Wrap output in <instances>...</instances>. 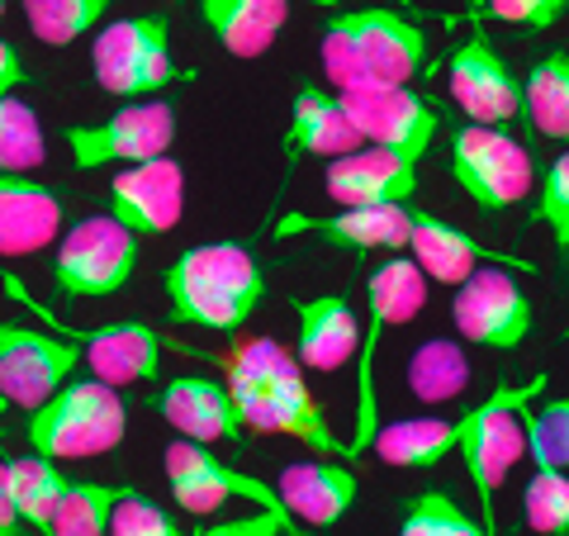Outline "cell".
Masks as SVG:
<instances>
[{
  "label": "cell",
  "mask_w": 569,
  "mask_h": 536,
  "mask_svg": "<svg viewBox=\"0 0 569 536\" xmlns=\"http://www.w3.org/2000/svg\"><path fill=\"white\" fill-rule=\"evenodd\" d=\"M323 186L342 209H361V205H413L418 200V162L389 152V148H370L361 142L356 152L332 157L323 167Z\"/></svg>",
  "instance_id": "16"
},
{
  "label": "cell",
  "mask_w": 569,
  "mask_h": 536,
  "mask_svg": "<svg viewBox=\"0 0 569 536\" xmlns=\"http://www.w3.org/2000/svg\"><path fill=\"white\" fill-rule=\"evenodd\" d=\"M342 96V110L356 123V133L370 148H389L408 157V162H422L432 152V142L441 133V110L427 96L408 91V86H389V91H337Z\"/></svg>",
  "instance_id": "12"
},
{
  "label": "cell",
  "mask_w": 569,
  "mask_h": 536,
  "mask_svg": "<svg viewBox=\"0 0 569 536\" xmlns=\"http://www.w3.org/2000/svg\"><path fill=\"white\" fill-rule=\"evenodd\" d=\"M276 494L295 523L337 527L351 513L356 494H361V479H356V470L347 460H299V466L280 470Z\"/></svg>",
  "instance_id": "21"
},
{
  "label": "cell",
  "mask_w": 569,
  "mask_h": 536,
  "mask_svg": "<svg viewBox=\"0 0 569 536\" xmlns=\"http://www.w3.org/2000/svg\"><path fill=\"white\" fill-rule=\"evenodd\" d=\"M67 224V195L58 186L0 171V257H33L58 242Z\"/></svg>",
  "instance_id": "20"
},
{
  "label": "cell",
  "mask_w": 569,
  "mask_h": 536,
  "mask_svg": "<svg viewBox=\"0 0 569 536\" xmlns=\"http://www.w3.org/2000/svg\"><path fill=\"white\" fill-rule=\"evenodd\" d=\"M370 446L395 470H432L447 456H456L460 423L456 418H395L376 427Z\"/></svg>",
  "instance_id": "26"
},
{
  "label": "cell",
  "mask_w": 569,
  "mask_h": 536,
  "mask_svg": "<svg viewBox=\"0 0 569 536\" xmlns=\"http://www.w3.org/2000/svg\"><path fill=\"white\" fill-rule=\"evenodd\" d=\"M223 385L238 404V418L247 433H271V437H295L309 451L342 456V437L328 427L323 404L313 399L305 380V366L295 351H284L276 337H247L223 356Z\"/></svg>",
  "instance_id": "1"
},
{
  "label": "cell",
  "mask_w": 569,
  "mask_h": 536,
  "mask_svg": "<svg viewBox=\"0 0 569 536\" xmlns=\"http://www.w3.org/2000/svg\"><path fill=\"white\" fill-rule=\"evenodd\" d=\"M20 6H24L33 39L48 48H71L77 39H86L91 29L104 24L114 0H20Z\"/></svg>",
  "instance_id": "31"
},
{
  "label": "cell",
  "mask_w": 569,
  "mask_h": 536,
  "mask_svg": "<svg viewBox=\"0 0 569 536\" xmlns=\"http://www.w3.org/2000/svg\"><path fill=\"white\" fill-rule=\"evenodd\" d=\"M200 20L213 29L223 52L252 62L276 48V33L290 24V0H200Z\"/></svg>",
  "instance_id": "24"
},
{
  "label": "cell",
  "mask_w": 569,
  "mask_h": 536,
  "mask_svg": "<svg viewBox=\"0 0 569 536\" xmlns=\"http://www.w3.org/2000/svg\"><path fill=\"white\" fill-rule=\"evenodd\" d=\"M162 466H167V479H190V485H204L223 498H247V504L257 508H284L276 485H266V479L247 475V470H233L228 460H219L209 451L204 441H171L162 451Z\"/></svg>",
  "instance_id": "25"
},
{
  "label": "cell",
  "mask_w": 569,
  "mask_h": 536,
  "mask_svg": "<svg viewBox=\"0 0 569 536\" xmlns=\"http://www.w3.org/2000/svg\"><path fill=\"white\" fill-rule=\"evenodd\" d=\"M129 494V485H96V479H71L58 513L43 536H110V513Z\"/></svg>",
  "instance_id": "30"
},
{
  "label": "cell",
  "mask_w": 569,
  "mask_h": 536,
  "mask_svg": "<svg viewBox=\"0 0 569 536\" xmlns=\"http://www.w3.org/2000/svg\"><path fill=\"white\" fill-rule=\"evenodd\" d=\"M522 517L537 536H569V470H531V479L522 485Z\"/></svg>",
  "instance_id": "33"
},
{
  "label": "cell",
  "mask_w": 569,
  "mask_h": 536,
  "mask_svg": "<svg viewBox=\"0 0 569 536\" xmlns=\"http://www.w3.org/2000/svg\"><path fill=\"white\" fill-rule=\"evenodd\" d=\"M48 142H43V123L39 110L24 105L20 96H0V171L29 176L33 167H43Z\"/></svg>",
  "instance_id": "32"
},
{
  "label": "cell",
  "mask_w": 569,
  "mask_h": 536,
  "mask_svg": "<svg viewBox=\"0 0 569 536\" xmlns=\"http://www.w3.org/2000/svg\"><path fill=\"white\" fill-rule=\"evenodd\" d=\"M6 489H10V504L20 513V523H29L33 532H48L52 513H58L62 494L71 479L58 470V460H43V456H20V460H6Z\"/></svg>",
  "instance_id": "29"
},
{
  "label": "cell",
  "mask_w": 569,
  "mask_h": 536,
  "mask_svg": "<svg viewBox=\"0 0 569 536\" xmlns=\"http://www.w3.org/2000/svg\"><path fill=\"white\" fill-rule=\"evenodd\" d=\"M190 536H299V532L284 508H257L247 517H233V523H219V527H200Z\"/></svg>",
  "instance_id": "39"
},
{
  "label": "cell",
  "mask_w": 569,
  "mask_h": 536,
  "mask_svg": "<svg viewBox=\"0 0 569 536\" xmlns=\"http://www.w3.org/2000/svg\"><path fill=\"white\" fill-rule=\"evenodd\" d=\"M522 427H527V456L537 466L569 470V395L531 399L522 414Z\"/></svg>",
  "instance_id": "34"
},
{
  "label": "cell",
  "mask_w": 569,
  "mask_h": 536,
  "mask_svg": "<svg viewBox=\"0 0 569 536\" xmlns=\"http://www.w3.org/2000/svg\"><path fill=\"white\" fill-rule=\"evenodd\" d=\"M24 81H33L29 62L20 58V48L0 39V96H14V86H24Z\"/></svg>",
  "instance_id": "40"
},
{
  "label": "cell",
  "mask_w": 569,
  "mask_h": 536,
  "mask_svg": "<svg viewBox=\"0 0 569 536\" xmlns=\"http://www.w3.org/2000/svg\"><path fill=\"white\" fill-rule=\"evenodd\" d=\"M152 408L162 414L167 427H176L186 441H242V418H238V404L228 395L223 380H209V375H176L157 389Z\"/></svg>",
  "instance_id": "19"
},
{
  "label": "cell",
  "mask_w": 569,
  "mask_h": 536,
  "mask_svg": "<svg viewBox=\"0 0 569 536\" xmlns=\"http://www.w3.org/2000/svg\"><path fill=\"white\" fill-rule=\"evenodd\" d=\"M67 337L81 343V366L96 375L100 385L123 389L162 375V332L148 324H100V328H62Z\"/></svg>",
  "instance_id": "17"
},
{
  "label": "cell",
  "mask_w": 569,
  "mask_h": 536,
  "mask_svg": "<svg viewBox=\"0 0 569 536\" xmlns=\"http://www.w3.org/2000/svg\"><path fill=\"white\" fill-rule=\"evenodd\" d=\"M162 290L171 324L238 332L261 309L266 271L242 242H200L162 271Z\"/></svg>",
  "instance_id": "2"
},
{
  "label": "cell",
  "mask_w": 569,
  "mask_h": 536,
  "mask_svg": "<svg viewBox=\"0 0 569 536\" xmlns=\"http://www.w3.org/2000/svg\"><path fill=\"white\" fill-rule=\"evenodd\" d=\"M295 361L305 370H342L361 347V328H356V309L347 295L295 299Z\"/></svg>",
  "instance_id": "22"
},
{
  "label": "cell",
  "mask_w": 569,
  "mask_h": 536,
  "mask_svg": "<svg viewBox=\"0 0 569 536\" xmlns=\"http://www.w3.org/2000/svg\"><path fill=\"white\" fill-rule=\"evenodd\" d=\"M399 536H485V527L456 504L451 494L441 489H422L408 498L403 508V523H399Z\"/></svg>",
  "instance_id": "35"
},
{
  "label": "cell",
  "mask_w": 569,
  "mask_h": 536,
  "mask_svg": "<svg viewBox=\"0 0 569 536\" xmlns=\"http://www.w3.org/2000/svg\"><path fill=\"white\" fill-rule=\"evenodd\" d=\"M531 195H537L531 219L550 224V238H556L560 257H569V152H560L556 162L541 171V190H531Z\"/></svg>",
  "instance_id": "36"
},
{
  "label": "cell",
  "mask_w": 569,
  "mask_h": 536,
  "mask_svg": "<svg viewBox=\"0 0 569 536\" xmlns=\"http://www.w3.org/2000/svg\"><path fill=\"white\" fill-rule=\"evenodd\" d=\"M413 205H361L337 214H284L276 238H318L337 252H403Z\"/></svg>",
  "instance_id": "15"
},
{
  "label": "cell",
  "mask_w": 569,
  "mask_h": 536,
  "mask_svg": "<svg viewBox=\"0 0 569 536\" xmlns=\"http://www.w3.org/2000/svg\"><path fill=\"white\" fill-rule=\"evenodd\" d=\"M176 536H190V532H176Z\"/></svg>",
  "instance_id": "44"
},
{
  "label": "cell",
  "mask_w": 569,
  "mask_h": 536,
  "mask_svg": "<svg viewBox=\"0 0 569 536\" xmlns=\"http://www.w3.org/2000/svg\"><path fill=\"white\" fill-rule=\"evenodd\" d=\"M323 71L337 91H389L422 77L427 33L399 10L366 6L332 14L323 29Z\"/></svg>",
  "instance_id": "3"
},
{
  "label": "cell",
  "mask_w": 569,
  "mask_h": 536,
  "mask_svg": "<svg viewBox=\"0 0 569 536\" xmlns=\"http://www.w3.org/2000/svg\"><path fill=\"white\" fill-rule=\"evenodd\" d=\"M20 532V513L10 504V489H6V470H0V536H14Z\"/></svg>",
  "instance_id": "41"
},
{
  "label": "cell",
  "mask_w": 569,
  "mask_h": 536,
  "mask_svg": "<svg viewBox=\"0 0 569 536\" xmlns=\"http://www.w3.org/2000/svg\"><path fill=\"white\" fill-rule=\"evenodd\" d=\"M361 148V133L342 110V96H328L323 86H299L295 91V110H290V133H284V152H290V167L299 157H318V162H332L342 152Z\"/></svg>",
  "instance_id": "23"
},
{
  "label": "cell",
  "mask_w": 569,
  "mask_h": 536,
  "mask_svg": "<svg viewBox=\"0 0 569 536\" xmlns=\"http://www.w3.org/2000/svg\"><path fill=\"white\" fill-rule=\"evenodd\" d=\"M447 86H451V100L460 105V115H470V123L503 129V123L522 119V81L512 77L503 52H498L479 29H475L470 43H460L451 52Z\"/></svg>",
  "instance_id": "13"
},
{
  "label": "cell",
  "mask_w": 569,
  "mask_h": 536,
  "mask_svg": "<svg viewBox=\"0 0 569 536\" xmlns=\"http://www.w3.org/2000/svg\"><path fill=\"white\" fill-rule=\"evenodd\" d=\"M522 115L531 129L550 142H569V52L556 48L527 71L522 81Z\"/></svg>",
  "instance_id": "27"
},
{
  "label": "cell",
  "mask_w": 569,
  "mask_h": 536,
  "mask_svg": "<svg viewBox=\"0 0 569 536\" xmlns=\"http://www.w3.org/2000/svg\"><path fill=\"white\" fill-rule=\"evenodd\" d=\"M569 10V0H489V14L503 24H518V29H550L560 24Z\"/></svg>",
  "instance_id": "38"
},
{
  "label": "cell",
  "mask_w": 569,
  "mask_h": 536,
  "mask_svg": "<svg viewBox=\"0 0 569 536\" xmlns=\"http://www.w3.org/2000/svg\"><path fill=\"white\" fill-rule=\"evenodd\" d=\"M0 14H6V0H0Z\"/></svg>",
  "instance_id": "43"
},
{
  "label": "cell",
  "mask_w": 569,
  "mask_h": 536,
  "mask_svg": "<svg viewBox=\"0 0 569 536\" xmlns=\"http://www.w3.org/2000/svg\"><path fill=\"white\" fill-rule=\"evenodd\" d=\"M451 318H456V332L475 347H489V351H518L531 324H537V309L518 280L498 266H479L475 276H466L456 285V299H451Z\"/></svg>",
  "instance_id": "11"
},
{
  "label": "cell",
  "mask_w": 569,
  "mask_h": 536,
  "mask_svg": "<svg viewBox=\"0 0 569 536\" xmlns=\"http://www.w3.org/2000/svg\"><path fill=\"white\" fill-rule=\"evenodd\" d=\"M470 385V361L466 347L451 343V337H422L408 356V389L422 404H451L466 395Z\"/></svg>",
  "instance_id": "28"
},
{
  "label": "cell",
  "mask_w": 569,
  "mask_h": 536,
  "mask_svg": "<svg viewBox=\"0 0 569 536\" xmlns=\"http://www.w3.org/2000/svg\"><path fill=\"white\" fill-rule=\"evenodd\" d=\"M81 366V343L43 328L24 324H0V404L10 408H39L77 375Z\"/></svg>",
  "instance_id": "10"
},
{
  "label": "cell",
  "mask_w": 569,
  "mask_h": 536,
  "mask_svg": "<svg viewBox=\"0 0 569 536\" xmlns=\"http://www.w3.org/2000/svg\"><path fill=\"white\" fill-rule=\"evenodd\" d=\"M91 67L100 91L119 100H148L167 91L171 81H186V71L171 58V24L167 14H129L96 29Z\"/></svg>",
  "instance_id": "6"
},
{
  "label": "cell",
  "mask_w": 569,
  "mask_h": 536,
  "mask_svg": "<svg viewBox=\"0 0 569 536\" xmlns=\"http://www.w3.org/2000/svg\"><path fill=\"white\" fill-rule=\"evenodd\" d=\"M110 214L129 228L133 238L171 234L186 214V171H181V162L167 152V157H152V162L123 167L110 181Z\"/></svg>",
  "instance_id": "14"
},
{
  "label": "cell",
  "mask_w": 569,
  "mask_h": 536,
  "mask_svg": "<svg viewBox=\"0 0 569 536\" xmlns=\"http://www.w3.org/2000/svg\"><path fill=\"white\" fill-rule=\"evenodd\" d=\"M408 257L418 261V271L437 285H460L466 276H475L479 266H512V271H537L531 261L522 257H508V252H493L479 238H470L466 228H456L437 214H422L413 209V228H408Z\"/></svg>",
  "instance_id": "18"
},
{
  "label": "cell",
  "mask_w": 569,
  "mask_h": 536,
  "mask_svg": "<svg viewBox=\"0 0 569 536\" xmlns=\"http://www.w3.org/2000/svg\"><path fill=\"white\" fill-rule=\"evenodd\" d=\"M62 142L71 152L77 171H100V167H133L167 157L176 142V110L167 100H123L114 115L100 123H67Z\"/></svg>",
  "instance_id": "7"
},
{
  "label": "cell",
  "mask_w": 569,
  "mask_h": 536,
  "mask_svg": "<svg viewBox=\"0 0 569 536\" xmlns=\"http://www.w3.org/2000/svg\"><path fill=\"white\" fill-rule=\"evenodd\" d=\"M546 389V375H527V380H503L485 395L460 423V446L456 456H466V470L479 489V527L485 536H498V513H493V498H498V485L512 475V466L527 456V427H522V414L531 399H541Z\"/></svg>",
  "instance_id": "4"
},
{
  "label": "cell",
  "mask_w": 569,
  "mask_h": 536,
  "mask_svg": "<svg viewBox=\"0 0 569 536\" xmlns=\"http://www.w3.org/2000/svg\"><path fill=\"white\" fill-rule=\"evenodd\" d=\"M176 532L181 527H176L157 504H148L138 489L123 494L110 513V536H176Z\"/></svg>",
  "instance_id": "37"
},
{
  "label": "cell",
  "mask_w": 569,
  "mask_h": 536,
  "mask_svg": "<svg viewBox=\"0 0 569 536\" xmlns=\"http://www.w3.org/2000/svg\"><path fill=\"white\" fill-rule=\"evenodd\" d=\"M138 238L114 214H86L62 228L58 261H52V285L67 299H110L133 280Z\"/></svg>",
  "instance_id": "8"
},
{
  "label": "cell",
  "mask_w": 569,
  "mask_h": 536,
  "mask_svg": "<svg viewBox=\"0 0 569 536\" xmlns=\"http://www.w3.org/2000/svg\"><path fill=\"white\" fill-rule=\"evenodd\" d=\"M129 433V408L119 389L91 380H67L48 404L33 408L29 418V446L43 460H91L114 451Z\"/></svg>",
  "instance_id": "5"
},
{
  "label": "cell",
  "mask_w": 569,
  "mask_h": 536,
  "mask_svg": "<svg viewBox=\"0 0 569 536\" xmlns=\"http://www.w3.org/2000/svg\"><path fill=\"white\" fill-rule=\"evenodd\" d=\"M309 6H318V10H337L342 0H309Z\"/></svg>",
  "instance_id": "42"
},
{
  "label": "cell",
  "mask_w": 569,
  "mask_h": 536,
  "mask_svg": "<svg viewBox=\"0 0 569 536\" xmlns=\"http://www.w3.org/2000/svg\"><path fill=\"white\" fill-rule=\"evenodd\" d=\"M451 181L485 214H503L537 190V167L518 138L489 123H466L451 133Z\"/></svg>",
  "instance_id": "9"
}]
</instances>
